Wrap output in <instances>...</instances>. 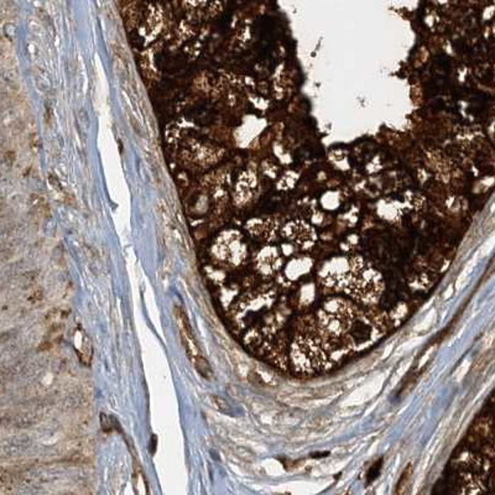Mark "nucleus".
I'll return each mask as SVG.
<instances>
[{
	"instance_id": "nucleus-1",
	"label": "nucleus",
	"mask_w": 495,
	"mask_h": 495,
	"mask_svg": "<svg viewBox=\"0 0 495 495\" xmlns=\"http://www.w3.org/2000/svg\"><path fill=\"white\" fill-rule=\"evenodd\" d=\"M282 237L296 248L299 252H307L315 247L317 234L315 229L304 221H292L282 229Z\"/></svg>"
},
{
	"instance_id": "nucleus-2",
	"label": "nucleus",
	"mask_w": 495,
	"mask_h": 495,
	"mask_svg": "<svg viewBox=\"0 0 495 495\" xmlns=\"http://www.w3.org/2000/svg\"><path fill=\"white\" fill-rule=\"evenodd\" d=\"M31 206H33V211L38 214V217L49 218L50 216H51L49 204L46 202V199L44 197L33 194L31 196Z\"/></svg>"
},
{
	"instance_id": "nucleus-3",
	"label": "nucleus",
	"mask_w": 495,
	"mask_h": 495,
	"mask_svg": "<svg viewBox=\"0 0 495 495\" xmlns=\"http://www.w3.org/2000/svg\"><path fill=\"white\" fill-rule=\"evenodd\" d=\"M410 476H411V466L406 467V469L403 473V476L400 478L399 481L398 486H396V489H395V495H404L405 494V491L408 488V479H410Z\"/></svg>"
},
{
	"instance_id": "nucleus-4",
	"label": "nucleus",
	"mask_w": 495,
	"mask_h": 495,
	"mask_svg": "<svg viewBox=\"0 0 495 495\" xmlns=\"http://www.w3.org/2000/svg\"><path fill=\"white\" fill-rule=\"evenodd\" d=\"M382 463H383V460L377 461L374 463L373 466H372V468H369L368 476H367V482H368V483H373V482L378 478L380 469H382Z\"/></svg>"
},
{
	"instance_id": "nucleus-5",
	"label": "nucleus",
	"mask_w": 495,
	"mask_h": 495,
	"mask_svg": "<svg viewBox=\"0 0 495 495\" xmlns=\"http://www.w3.org/2000/svg\"><path fill=\"white\" fill-rule=\"evenodd\" d=\"M29 143L30 148H31V150H33V152H34V154H36V152H38V150H39L40 148L39 136H38V134H36V133H33V134H30Z\"/></svg>"
},
{
	"instance_id": "nucleus-6",
	"label": "nucleus",
	"mask_w": 495,
	"mask_h": 495,
	"mask_svg": "<svg viewBox=\"0 0 495 495\" xmlns=\"http://www.w3.org/2000/svg\"><path fill=\"white\" fill-rule=\"evenodd\" d=\"M49 182L51 184V186L54 187L55 191L56 192H59V194H65V191H63L62 186H61V184H60V180L56 177V176L54 175H49Z\"/></svg>"
},
{
	"instance_id": "nucleus-7",
	"label": "nucleus",
	"mask_w": 495,
	"mask_h": 495,
	"mask_svg": "<svg viewBox=\"0 0 495 495\" xmlns=\"http://www.w3.org/2000/svg\"><path fill=\"white\" fill-rule=\"evenodd\" d=\"M15 159H16V155H15L14 151H13V150L5 151V154H4L5 165L9 166V167H11V166L14 165Z\"/></svg>"
}]
</instances>
